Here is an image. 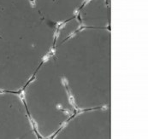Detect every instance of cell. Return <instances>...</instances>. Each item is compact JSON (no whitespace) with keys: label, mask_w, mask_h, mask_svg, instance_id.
Listing matches in <instances>:
<instances>
[{"label":"cell","mask_w":148,"mask_h":139,"mask_svg":"<svg viewBox=\"0 0 148 139\" xmlns=\"http://www.w3.org/2000/svg\"><path fill=\"white\" fill-rule=\"evenodd\" d=\"M51 54L77 110L110 105V29L82 28Z\"/></svg>","instance_id":"1"},{"label":"cell","mask_w":148,"mask_h":139,"mask_svg":"<svg viewBox=\"0 0 148 139\" xmlns=\"http://www.w3.org/2000/svg\"><path fill=\"white\" fill-rule=\"evenodd\" d=\"M21 95L39 138H52L77 111L51 53L25 84Z\"/></svg>","instance_id":"2"},{"label":"cell","mask_w":148,"mask_h":139,"mask_svg":"<svg viewBox=\"0 0 148 139\" xmlns=\"http://www.w3.org/2000/svg\"><path fill=\"white\" fill-rule=\"evenodd\" d=\"M34 0H0V37L45 58L53 50L56 27L43 19Z\"/></svg>","instance_id":"3"},{"label":"cell","mask_w":148,"mask_h":139,"mask_svg":"<svg viewBox=\"0 0 148 139\" xmlns=\"http://www.w3.org/2000/svg\"><path fill=\"white\" fill-rule=\"evenodd\" d=\"M44 59L0 37V91L21 92Z\"/></svg>","instance_id":"4"},{"label":"cell","mask_w":148,"mask_h":139,"mask_svg":"<svg viewBox=\"0 0 148 139\" xmlns=\"http://www.w3.org/2000/svg\"><path fill=\"white\" fill-rule=\"evenodd\" d=\"M52 138H111L110 105L77 110Z\"/></svg>","instance_id":"5"},{"label":"cell","mask_w":148,"mask_h":139,"mask_svg":"<svg viewBox=\"0 0 148 139\" xmlns=\"http://www.w3.org/2000/svg\"><path fill=\"white\" fill-rule=\"evenodd\" d=\"M21 92L0 91V139H38Z\"/></svg>","instance_id":"6"},{"label":"cell","mask_w":148,"mask_h":139,"mask_svg":"<svg viewBox=\"0 0 148 139\" xmlns=\"http://www.w3.org/2000/svg\"><path fill=\"white\" fill-rule=\"evenodd\" d=\"M86 0H34V8L43 19L54 27L76 16Z\"/></svg>","instance_id":"7"},{"label":"cell","mask_w":148,"mask_h":139,"mask_svg":"<svg viewBox=\"0 0 148 139\" xmlns=\"http://www.w3.org/2000/svg\"><path fill=\"white\" fill-rule=\"evenodd\" d=\"M110 0H86L76 16L82 28L110 29Z\"/></svg>","instance_id":"8"},{"label":"cell","mask_w":148,"mask_h":139,"mask_svg":"<svg viewBox=\"0 0 148 139\" xmlns=\"http://www.w3.org/2000/svg\"><path fill=\"white\" fill-rule=\"evenodd\" d=\"M82 28V25L77 16H75L58 25L55 32L54 47L63 44L64 41L69 40L71 36H73L75 33H77Z\"/></svg>","instance_id":"9"}]
</instances>
